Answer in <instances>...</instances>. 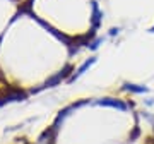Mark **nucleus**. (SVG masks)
<instances>
[{
    "mask_svg": "<svg viewBox=\"0 0 154 144\" xmlns=\"http://www.w3.org/2000/svg\"><path fill=\"white\" fill-rule=\"evenodd\" d=\"M122 89L128 94H146L149 93V88L144 84H135V83H123Z\"/></svg>",
    "mask_w": 154,
    "mask_h": 144,
    "instance_id": "f03ea898",
    "label": "nucleus"
},
{
    "mask_svg": "<svg viewBox=\"0 0 154 144\" xmlns=\"http://www.w3.org/2000/svg\"><path fill=\"white\" fill-rule=\"evenodd\" d=\"M118 33H120V28H111L108 34H110V36H115V34H118Z\"/></svg>",
    "mask_w": 154,
    "mask_h": 144,
    "instance_id": "20e7f679",
    "label": "nucleus"
},
{
    "mask_svg": "<svg viewBox=\"0 0 154 144\" xmlns=\"http://www.w3.org/2000/svg\"><path fill=\"white\" fill-rule=\"evenodd\" d=\"M96 105L99 106H108V108H115L118 111H127L130 108V105L122 98H115V96H106V98H99L96 100Z\"/></svg>",
    "mask_w": 154,
    "mask_h": 144,
    "instance_id": "f257e3e1",
    "label": "nucleus"
},
{
    "mask_svg": "<svg viewBox=\"0 0 154 144\" xmlns=\"http://www.w3.org/2000/svg\"><path fill=\"white\" fill-rule=\"evenodd\" d=\"M94 64H96V58H94V57H91V58H88V60L84 62L82 65L79 67V69H75V70L72 72V74H70V77H69V81H74V79H77L79 76H82L84 72L88 70V69H89L91 65H94Z\"/></svg>",
    "mask_w": 154,
    "mask_h": 144,
    "instance_id": "7ed1b4c3",
    "label": "nucleus"
},
{
    "mask_svg": "<svg viewBox=\"0 0 154 144\" xmlns=\"http://www.w3.org/2000/svg\"><path fill=\"white\" fill-rule=\"evenodd\" d=\"M151 33H154V26H152V28H151Z\"/></svg>",
    "mask_w": 154,
    "mask_h": 144,
    "instance_id": "39448f33",
    "label": "nucleus"
}]
</instances>
